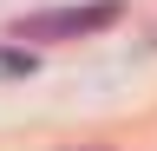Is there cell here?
I'll return each mask as SVG.
<instances>
[{"label": "cell", "mask_w": 157, "mask_h": 151, "mask_svg": "<svg viewBox=\"0 0 157 151\" xmlns=\"http://www.w3.org/2000/svg\"><path fill=\"white\" fill-rule=\"evenodd\" d=\"M118 20V0H92V7H52L33 13V20L13 26V40H85V33H105Z\"/></svg>", "instance_id": "1"}]
</instances>
